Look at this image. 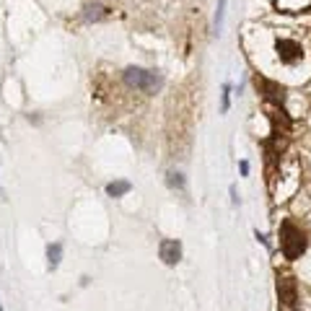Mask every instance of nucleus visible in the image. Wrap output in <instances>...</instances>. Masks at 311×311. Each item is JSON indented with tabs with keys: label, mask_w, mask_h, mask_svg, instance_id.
Returning a JSON list of instances; mask_svg holds the SVG:
<instances>
[{
	"label": "nucleus",
	"mask_w": 311,
	"mask_h": 311,
	"mask_svg": "<svg viewBox=\"0 0 311 311\" xmlns=\"http://www.w3.org/2000/svg\"><path fill=\"white\" fill-rule=\"evenodd\" d=\"M306 246H309L306 233H303L293 221H283V223H280V252H283V257L288 262L298 260V257L306 252Z\"/></svg>",
	"instance_id": "f257e3e1"
},
{
	"label": "nucleus",
	"mask_w": 311,
	"mask_h": 311,
	"mask_svg": "<svg viewBox=\"0 0 311 311\" xmlns=\"http://www.w3.org/2000/svg\"><path fill=\"white\" fill-rule=\"evenodd\" d=\"M254 86L262 94L264 101H270L272 107L280 109L285 104V86H280L278 81H270V78H264V75H254Z\"/></svg>",
	"instance_id": "7ed1b4c3"
},
{
	"label": "nucleus",
	"mask_w": 311,
	"mask_h": 311,
	"mask_svg": "<svg viewBox=\"0 0 311 311\" xmlns=\"http://www.w3.org/2000/svg\"><path fill=\"white\" fill-rule=\"evenodd\" d=\"M229 94H231V88L226 86V88H223V104H221V109H223V112H229Z\"/></svg>",
	"instance_id": "9b49d317"
},
{
	"label": "nucleus",
	"mask_w": 311,
	"mask_h": 311,
	"mask_svg": "<svg viewBox=\"0 0 311 311\" xmlns=\"http://www.w3.org/2000/svg\"><path fill=\"white\" fill-rule=\"evenodd\" d=\"M107 16H109V11L104 8V5H88V8H86V18L88 21H101Z\"/></svg>",
	"instance_id": "1a4fd4ad"
},
{
	"label": "nucleus",
	"mask_w": 311,
	"mask_h": 311,
	"mask_svg": "<svg viewBox=\"0 0 311 311\" xmlns=\"http://www.w3.org/2000/svg\"><path fill=\"white\" fill-rule=\"evenodd\" d=\"M130 189H132L130 181L117 179V181H109V184H107V195H109V197H122V195L130 192Z\"/></svg>",
	"instance_id": "0eeeda50"
},
{
	"label": "nucleus",
	"mask_w": 311,
	"mask_h": 311,
	"mask_svg": "<svg viewBox=\"0 0 311 311\" xmlns=\"http://www.w3.org/2000/svg\"><path fill=\"white\" fill-rule=\"evenodd\" d=\"M166 184H169L171 189H181L184 187V177H181L179 171H169L166 174Z\"/></svg>",
	"instance_id": "9d476101"
},
{
	"label": "nucleus",
	"mask_w": 311,
	"mask_h": 311,
	"mask_svg": "<svg viewBox=\"0 0 311 311\" xmlns=\"http://www.w3.org/2000/svg\"><path fill=\"white\" fill-rule=\"evenodd\" d=\"M125 83L140 94H156L158 88L164 86L161 75L153 70H143V67H127L125 70Z\"/></svg>",
	"instance_id": "f03ea898"
},
{
	"label": "nucleus",
	"mask_w": 311,
	"mask_h": 311,
	"mask_svg": "<svg viewBox=\"0 0 311 311\" xmlns=\"http://www.w3.org/2000/svg\"><path fill=\"white\" fill-rule=\"evenodd\" d=\"M158 257H161L164 264L174 267V264H179V260H181V244L177 239H164L161 244H158Z\"/></svg>",
	"instance_id": "423d86ee"
},
{
	"label": "nucleus",
	"mask_w": 311,
	"mask_h": 311,
	"mask_svg": "<svg viewBox=\"0 0 311 311\" xmlns=\"http://www.w3.org/2000/svg\"><path fill=\"white\" fill-rule=\"evenodd\" d=\"M275 52H278V57H280L283 65H295L303 57V47L295 39H288V36H280L275 42Z\"/></svg>",
	"instance_id": "20e7f679"
},
{
	"label": "nucleus",
	"mask_w": 311,
	"mask_h": 311,
	"mask_svg": "<svg viewBox=\"0 0 311 311\" xmlns=\"http://www.w3.org/2000/svg\"><path fill=\"white\" fill-rule=\"evenodd\" d=\"M278 298L285 309H291V311L295 309V303H298V285H295V278H291V275L278 278Z\"/></svg>",
	"instance_id": "39448f33"
},
{
	"label": "nucleus",
	"mask_w": 311,
	"mask_h": 311,
	"mask_svg": "<svg viewBox=\"0 0 311 311\" xmlns=\"http://www.w3.org/2000/svg\"><path fill=\"white\" fill-rule=\"evenodd\" d=\"M60 257H63V244H49L47 246V262H49V270H57L60 264Z\"/></svg>",
	"instance_id": "6e6552de"
}]
</instances>
